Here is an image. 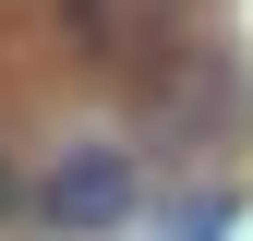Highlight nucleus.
Here are the masks:
<instances>
[{"label":"nucleus","mask_w":253,"mask_h":241,"mask_svg":"<svg viewBox=\"0 0 253 241\" xmlns=\"http://www.w3.org/2000/svg\"><path fill=\"white\" fill-rule=\"evenodd\" d=\"M181 24H193V0H60V37L97 73H157L181 48Z\"/></svg>","instance_id":"1"},{"label":"nucleus","mask_w":253,"mask_h":241,"mask_svg":"<svg viewBox=\"0 0 253 241\" xmlns=\"http://www.w3.org/2000/svg\"><path fill=\"white\" fill-rule=\"evenodd\" d=\"M37 217H48V229H121V217H133V157H109V145L60 157V169L37 181Z\"/></svg>","instance_id":"2"}]
</instances>
